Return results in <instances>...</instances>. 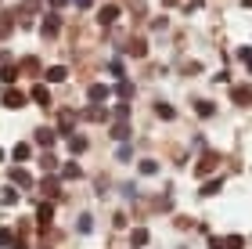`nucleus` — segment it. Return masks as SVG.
Segmentation results:
<instances>
[{
    "label": "nucleus",
    "instance_id": "37",
    "mask_svg": "<svg viewBox=\"0 0 252 249\" xmlns=\"http://www.w3.org/2000/svg\"><path fill=\"white\" fill-rule=\"evenodd\" d=\"M76 7H90V0H76Z\"/></svg>",
    "mask_w": 252,
    "mask_h": 249
},
{
    "label": "nucleus",
    "instance_id": "38",
    "mask_svg": "<svg viewBox=\"0 0 252 249\" xmlns=\"http://www.w3.org/2000/svg\"><path fill=\"white\" fill-rule=\"evenodd\" d=\"M242 7H252V0H242Z\"/></svg>",
    "mask_w": 252,
    "mask_h": 249
},
{
    "label": "nucleus",
    "instance_id": "26",
    "mask_svg": "<svg viewBox=\"0 0 252 249\" xmlns=\"http://www.w3.org/2000/svg\"><path fill=\"white\" fill-rule=\"evenodd\" d=\"M68 148H72V155L87 152V138H68Z\"/></svg>",
    "mask_w": 252,
    "mask_h": 249
},
{
    "label": "nucleus",
    "instance_id": "40",
    "mask_svg": "<svg viewBox=\"0 0 252 249\" xmlns=\"http://www.w3.org/2000/svg\"><path fill=\"white\" fill-rule=\"evenodd\" d=\"M0 159H4V148H0Z\"/></svg>",
    "mask_w": 252,
    "mask_h": 249
},
{
    "label": "nucleus",
    "instance_id": "1",
    "mask_svg": "<svg viewBox=\"0 0 252 249\" xmlns=\"http://www.w3.org/2000/svg\"><path fill=\"white\" fill-rule=\"evenodd\" d=\"M26 101H29V94H22L15 83L4 87V105H7V108H26Z\"/></svg>",
    "mask_w": 252,
    "mask_h": 249
},
{
    "label": "nucleus",
    "instance_id": "39",
    "mask_svg": "<svg viewBox=\"0 0 252 249\" xmlns=\"http://www.w3.org/2000/svg\"><path fill=\"white\" fill-rule=\"evenodd\" d=\"M4 58H7V54H4V51H0V62H4Z\"/></svg>",
    "mask_w": 252,
    "mask_h": 249
},
{
    "label": "nucleus",
    "instance_id": "28",
    "mask_svg": "<svg viewBox=\"0 0 252 249\" xmlns=\"http://www.w3.org/2000/svg\"><path fill=\"white\" fill-rule=\"evenodd\" d=\"M43 191H47V195H58V180H54V177H43Z\"/></svg>",
    "mask_w": 252,
    "mask_h": 249
},
{
    "label": "nucleus",
    "instance_id": "25",
    "mask_svg": "<svg viewBox=\"0 0 252 249\" xmlns=\"http://www.w3.org/2000/svg\"><path fill=\"white\" fill-rule=\"evenodd\" d=\"M40 166L47 170V174H54V170H58V159H54L51 152H43V159H40Z\"/></svg>",
    "mask_w": 252,
    "mask_h": 249
},
{
    "label": "nucleus",
    "instance_id": "15",
    "mask_svg": "<svg viewBox=\"0 0 252 249\" xmlns=\"http://www.w3.org/2000/svg\"><path fill=\"white\" fill-rule=\"evenodd\" d=\"M112 138H116V141H126V138H130V123H126V119L112 123Z\"/></svg>",
    "mask_w": 252,
    "mask_h": 249
},
{
    "label": "nucleus",
    "instance_id": "17",
    "mask_svg": "<svg viewBox=\"0 0 252 249\" xmlns=\"http://www.w3.org/2000/svg\"><path fill=\"white\" fill-rule=\"evenodd\" d=\"M112 94H119V101L133 98V83H130V80H119V83H116V90H112Z\"/></svg>",
    "mask_w": 252,
    "mask_h": 249
},
{
    "label": "nucleus",
    "instance_id": "16",
    "mask_svg": "<svg viewBox=\"0 0 252 249\" xmlns=\"http://www.w3.org/2000/svg\"><path fill=\"white\" fill-rule=\"evenodd\" d=\"M11 155H15V163H26V159H29V155H32V148H29V144H26V141H18V144H15V148H11Z\"/></svg>",
    "mask_w": 252,
    "mask_h": 249
},
{
    "label": "nucleus",
    "instance_id": "22",
    "mask_svg": "<svg viewBox=\"0 0 252 249\" xmlns=\"http://www.w3.org/2000/svg\"><path fill=\"white\" fill-rule=\"evenodd\" d=\"M155 116H158V119H173L177 112H173V105H166V101H158V105H155Z\"/></svg>",
    "mask_w": 252,
    "mask_h": 249
},
{
    "label": "nucleus",
    "instance_id": "3",
    "mask_svg": "<svg viewBox=\"0 0 252 249\" xmlns=\"http://www.w3.org/2000/svg\"><path fill=\"white\" fill-rule=\"evenodd\" d=\"M216 163H220V155H216V152H205V155H202V163L194 166V174H198V177H205L209 170H216Z\"/></svg>",
    "mask_w": 252,
    "mask_h": 249
},
{
    "label": "nucleus",
    "instance_id": "23",
    "mask_svg": "<svg viewBox=\"0 0 252 249\" xmlns=\"http://www.w3.org/2000/svg\"><path fill=\"white\" fill-rule=\"evenodd\" d=\"M62 177H65V180H79V177H83V170H79L76 163H68V166L62 170Z\"/></svg>",
    "mask_w": 252,
    "mask_h": 249
},
{
    "label": "nucleus",
    "instance_id": "11",
    "mask_svg": "<svg viewBox=\"0 0 252 249\" xmlns=\"http://www.w3.org/2000/svg\"><path fill=\"white\" fill-rule=\"evenodd\" d=\"M83 119H90V123H105V119H108V108H105V105H90V108L83 112Z\"/></svg>",
    "mask_w": 252,
    "mask_h": 249
},
{
    "label": "nucleus",
    "instance_id": "21",
    "mask_svg": "<svg viewBox=\"0 0 252 249\" xmlns=\"http://www.w3.org/2000/svg\"><path fill=\"white\" fill-rule=\"evenodd\" d=\"M137 170H141L144 177H155V174H158V163H155V159H141V166H137Z\"/></svg>",
    "mask_w": 252,
    "mask_h": 249
},
{
    "label": "nucleus",
    "instance_id": "8",
    "mask_svg": "<svg viewBox=\"0 0 252 249\" xmlns=\"http://www.w3.org/2000/svg\"><path fill=\"white\" fill-rule=\"evenodd\" d=\"M0 80H4V83L11 87V83H15V80H18V65L4 58V65H0Z\"/></svg>",
    "mask_w": 252,
    "mask_h": 249
},
{
    "label": "nucleus",
    "instance_id": "27",
    "mask_svg": "<svg viewBox=\"0 0 252 249\" xmlns=\"http://www.w3.org/2000/svg\"><path fill=\"white\" fill-rule=\"evenodd\" d=\"M213 112H216V108H213V101H198V116H202V119H209Z\"/></svg>",
    "mask_w": 252,
    "mask_h": 249
},
{
    "label": "nucleus",
    "instance_id": "19",
    "mask_svg": "<svg viewBox=\"0 0 252 249\" xmlns=\"http://www.w3.org/2000/svg\"><path fill=\"white\" fill-rule=\"evenodd\" d=\"M130 242H133L137 249L148 246V228H133V231H130Z\"/></svg>",
    "mask_w": 252,
    "mask_h": 249
},
{
    "label": "nucleus",
    "instance_id": "13",
    "mask_svg": "<svg viewBox=\"0 0 252 249\" xmlns=\"http://www.w3.org/2000/svg\"><path fill=\"white\" fill-rule=\"evenodd\" d=\"M231 98L238 101V105H252V87H234Z\"/></svg>",
    "mask_w": 252,
    "mask_h": 249
},
{
    "label": "nucleus",
    "instance_id": "24",
    "mask_svg": "<svg viewBox=\"0 0 252 249\" xmlns=\"http://www.w3.org/2000/svg\"><path fill=\"white\" fill-rule=\"evenodd\" d=\"M223 249H245V239H242V235H227V239H223Z\"/></svg>",
    "mask_w": 252,
    "mask_h": 249
},
{
    "label": "nucleus",
    "instance_id": "9",
    "mask_svg": "<svg viewBox=\"0 0 252 249\" xmlns=\"http://www.w3.org/2000/svg\"><path fill=\"white\" fill-rule=\"evenodd\" d=\"M54 141H58V130H51V127H40V130H36V144H43V148H51Z\"/></svg>",
    "mask_w": 252,
    "mask_h": 249
},
{
    "label": "nucleus",
    "instance_id": "20",
    "mask_svg": "<svg viewBox=\"0 0 252 249\" xmlns=\"http://www.w3.org/2000/svg\"><path fill=\"white\" fill-rule=\"evenodd\" d=\"M72 112H62V116H58V134H68V130H72Z\"/></svg>",
    "mask_w": 252,
    "mask_h": 249
},
{
    "label": "nucleus",
    "instance_id": "31",
    "mask_svg": "<svg viewBox=\"0 0 252 249\" xmlns=\"http://www.w3.org/2000/svg\"><path fill=\"white\" fill-rule=\"evenodd\" d=\"M116 116H119V119H130V105H126V101H119V105H116Z\"/></svg>",
    "mask_w": 252,
    "mask_h": 249
},
{
    "label": "nucleus",
    "instance_id": "34",
    "mask_svg": "<svg viewBox=\"0 0 252 249\" xmlns=\"http://www.w3.org/2000/svg\"><path fill=\"white\" fill-rule=\"evenodd\" d=\"M238 58H242V62H252V47H242V51H238Z\"/></svg>",
    "mask_w": 252,
    "mask_h": 249
},
{
    "label": "nucleus",
    "instance_id": "35",
    "mask_svg": "<svg viewBox=\"0 0 252 249\" xmlns=\"http://www.w3.org/2000/svg\"><path fill=\"white\" fill-rule=\"evenodd\" d=\"M7 249H29V246L22 242V239H11V246H7Z\"/></svg>",
    "mask_w": 252,
    "mask_h": 249
},
{
    "label": "nucleus",
    "instance_id": "5",
    "mask_svg": "<svg viewBox=\"0 0 252 249\" xmlns=\"http://www.w3.org/2000/svg\"><path fill=\"white\" fill-rule=\"evenodd\" d=\"M7 177H11V184H18V188H32V177H29V174H26L22 166L7 170Z\"/></svg>",
    "mask_w": 252,
    "mask_h": 249
},
{
    "label": "nucleus",
    "instance_id": "14",
    "mask_svg": "<svg viewBox=\"0 0 252 249\" xmlns=\"http://www.w3.org/2000/svg\"><path fill=\"white\" fill-rule=\"evenodd\" d=\"M220 191H223V177H213L202 184V195H220Z\"/></svg>",
    "mask_w": 252,
    "mask_h": 249
},
{
    "label": "nucleus",
    "instance_id": "36",
    "mask_svg": "<svg viewBox=\"0 0 252 249\" xmlns=\"http://www.w3.org/2000/svg\"><path fill=\"white\" fill-rule=\"evenodd\" d=\"M68 4V0H51V7H65Z\"/></svg>",
    "mask_w": 252,
    "mask_h": 249
},
{
    "label": "nucleus",
    "instance_id": "30",
    "mask_svg": "<svg viewBox=\"0 0 252 249\" xmlns=\"http://www.w3.org/2000/svg\"><path fill=\"white\" fill-rule=\"evenodd\" d=\"M15 202H18V191L7 188V191H4V206H15Z\"/></svg>",
    "mask_w": 252,
    "mask_h": 249
},
{
    "label": "nucleus",
    "instance_id": "32",
    "mask_svg": "<svg viewBox=\"0 0 252 249\" xmlns=\"http://www.w3.org/2000/svg\"><path fill=\"white\" fill-rule=\"evenodd\" d=\"M11 239H15V235H11L7 228H0V246H11Z\"/></svg>",
    "mask_w": 252,
    "mask_h": 249
},
{
    "label": "nucleus",
    "instance_id": "10",
    "mask_svg": "<svg viewBox=\"0 0 252 249\" xmlns=\"http://www.w3.org/2000/svg\"><path fill=\"white\" fill-rule=\"evenodd\" d=\"M51 220H54V206L43 202V206L36 210V224H40V228H51Z\"/></svg>",
    "mask_w": 252,
    "mask_h": 249
},
{
    "label": "nucleus",
    "instance_id": "33",
    "mask_svg": "<svg viewBox=\"0 0 252 249\" xmlns=\"http://www.w3.org/2000/svg\"><path fill=\"white\" fill-rule=\"evenodd\" d=\"M108 72H112V76H119V80H123V62H112V65H108Z\"/></svg>",
    "mask_w": 252,
    "mask_h": 249
},
{
    "label": "nucleus",
    "instance_id": "12",
    "mask_svg": "<svg viewBox=\"0 0 252 249\" xmlns=\"http://www.w3.org/2000/svg\"><path fill=\"white\" fill-rule=\"evenodd\" d=\"M43 76H47V83H65L68 80V69H65V65H51Z\"/></svg>",
    "mask_w": 252,
    "mask_h": 249
},
{
    "label": "nucleus",
    "instance_id": "18",
    "mask_svg": "<svg viewBox=\"0 0 252 249\" xmlns=\"http://www.w3.org/2000/svg\"><path fill=\"white\" fill-rule=\"evenodd\" d=\"M126 51H130L133 58H144V54H148V43H144L141 36H137V40H130V47H126Z\"/></svg>",
    "mask_w": 252,
    "mask_h": 249
},
{
    "label": "nucleus",
    "instance_id": "6",
    "mask_svg": "<svg viewBox=\"0 0 252 249\" xmlns=\"http://www.w3.org/2000/svg\"><path fill=\"white\" fill-rule=\"evenodd\" d=\"M116 18H119V4H105V7L97 11V22H101V26H112Z\"/></svg>",
    "mask_w": 252,
    "mask_h": 249
},
{
    "label": "nucleus",
    "instance_id": "29",
    "mask_svg": "<svg viewBox=\"0 0 252 249\" xmlns=\"http://www.w3.org/2000/svg\"><path fill=\"white\" fill-rule=\"evenodd\" d=\"M22 69H26V72H36L40 62H36V58H22Z\"/></svg>",
    "mask_w": 252,
    "mask_h": 249
},
{
    "label": "nucleus",
    "instance_id": "7",
    "mask_svg": "<svg viewBox=\"0 0 252 249\" xmlns=\"http://www.w3.org/2000/svg\"><path fill=\"white\" fill-rule=\"evenodd\" d=\"M58 29H62V22H58V15H47V18H43V26H40V33H43V36H58Z\"/></svg>",
    "mask_w": 252,
    "mask_h": 249
},
{
    "label": "nucleus",
    "instance_id": "2",
    "mask_svg": "<svg viewBox=\"0 0 252 249\" xmlns=\"http://www.w3.org/2000/svg\"><path fill=\"white\" fill-rule=\"evenodd\" d=\"M87 98H90V105H105V101L112 98V87L108 83H94V87L87 90Z\"/></svg>",
    "mask_w": 252,
    "mask_h": 249
},
{
    "label": "nucleus",
    "instance_id": "4",
    "mask_svg": "<svg viewBox=\"0 0 252 249\" xmlns=\"http://www.w3.org/2000/svg\"><path fill=\"white\" fill-rule=\"evenodd\" d=\"M29 98L36 101V105H43V108H47V105H51V90H47V83H36V87L29 90Z\"/></svg>",
    "mask_w": 252,
    "mask_h": 249
}]
</instances>
